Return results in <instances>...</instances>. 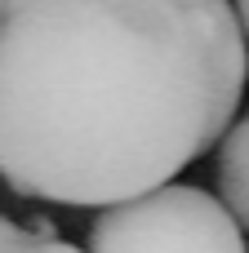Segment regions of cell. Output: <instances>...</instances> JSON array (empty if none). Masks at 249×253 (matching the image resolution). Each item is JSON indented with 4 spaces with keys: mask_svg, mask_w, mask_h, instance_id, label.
I'll use <instances>...</instances> for the list:
<instances>
[{
    "mask_svg": "<svg viewBox=\"0 0 249 253\" xmlns=\"http://www.w3.org/2000/svg\"><path fill=\"white\" fill-rule=\"evenodd\" d=\"M245 80L232 0H4L0 178L85 209L156 191L223 142Z\"/></svg>",
    "mask_w": 249,
    "mask_h": 253,
    "instance_id": "6da1fadb",
    "label": "cell"
},
{
    "mask_svg": "<svg viewBox=\"0 0 249 253\" xmlns=\"http://www.w3.org/2000/svg\"><path fill=\"white\" fill-rule=\"evenodd\" d=\"M245 240L232 209L187 182L102 205L89 227V253H249Z\"/></svg>",
    "mask_w": 249,
    "mask_h": 253,
    "instance_id": "7a4b0ae2",
    "label": "cell"
},
{
    "mask_svg": "<svg viewBox=\"0 0 249 253\" xmlns=\"http://www.w3.org/2000/svg\"><path fill=\"white\" fill-rule=\"evenodd\" d=\"M214 182H218V200L232 209V218L241 222V231L249 236V111L218 142Z\"/></svg>",
    "mask_w": 249,
    "mask_h": 253,
    "instance_id": "3957f363",
    "label": "cell"
},
{
    "mask_svg": "<svg viewBox=\"0 0 249 253\" xmlns=\"http://www.w3.org/2000/svg\"><path fill=\"white\" fill-rule=\"evenodd\" d=\"M0 253H80V249L67 245V240H53V231L45 222H31V231H22L13 240H0Z\"/></svg>",
    "mask_w": 249,
    "mask_h": 253,
    "instance_id": "277c9868",
    "label": "cell"
},
{
    "mask_svg": "<svg viewBox=\"0 0 249 253\" xmlns=\"http://www.w3.org/2000/svg\"><path fill=\"white\" fill-rule=\"evenodd\" d=\"M22 231H31V227H22V222H13V218H0V240H13V236H22Z\"/></svg>",
    "mask_w": 249,
    "mask_h": 253,
    "instance_id": "5b68a950",
    "label": "cell"
},
{
    "mask_svg": "<svg viewBox=\"0 0 249 253\" xmlns=\"http://www.w3.org/2000/svg\"><path fill=\"white\" fill-rule=\"evenodd\" d=\"M236 4V18H241V27H245V40H249V0H232Z\"/></svg>",
    "mask_w": 249,
    "mask_h": 253,
    "instance_id": "8992f818",
    "label": "cell"
},
{
    "mask_svg": "<svg viewBox=\"0 0 249 253\" xmlns=\"http://www.w3.org/2000/svg\"><path fill=\"white\" fill-rule=\"evenodd\" d=\"M0 22H4V0H0Z\"/></svg>",
    "mask_w": 249,
    "mask_h": 253,
    "instance_id": "52a82bcc",
    "label": "cell"
}]
</instances>
